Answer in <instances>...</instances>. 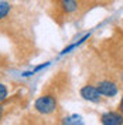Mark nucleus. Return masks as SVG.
Instances as JSON below:
<instances>
[{"label": "nucleus", "mask_w": 123, "mask_h": 125, "mask_svg": "<svg viewBox=\"0 0 123 125\" xmlns=\"http://www.w3.org/2000/svg\"><path fill=\"white\" fill-rule=\"evenodd\" d=\"M61 6H62V9H64V11H67V13H74L78 9V3H77V0H62Z\"/></svg>", "instance_id": "6"}, {"label": "nucleus", "mask_w": 123, "mask_h": 125, "mask_svg": "<svg viewBox=\"0 0 123 125\" xmlns=\"http://www.w3.org/2000/svg\"><path fill=\"white\" fill-rule=\"evenodd\" d=\"M57 100H55L54 95H41L38 97L35 102H34V108L37 112L43 114V115H48V114H53L55 109H57Z\"/></svg>", "instance_id": "1"}, {"label": "nucleus", "mask_w": 123, "mask_h": 125, "mask_svg": "<svg viewBox=\"0 0 123 125\" xmlns=\"http://www.w3.org/2000/svg\"><path fill=\"white\" fill-rule=\"evenodd\" d=\"M98 90H99V93L102 94V97H115L116 94L119 93V87L116 84L115 81H112V80H102L98 83Z\"/></svg>", "instance_id": "3"}, {"label": "nucleus", "mask_w": 123, "mask_h": 125, "mask_svg": "<svg viewBox=\"0 0 123 125\" xmlns=\"http://www.w3.org/2000/svg\"><path fill=\"white\" fill-rule=\"evenodd\" d=\"M10 11H11V6H10V3L6 1V0H0V20L6 19Z\"/></svg>", "instance_id": "7"}, {"label": "nucleus", "mask_w": 123, "mask_h": 125, "mask_svg": "<svg viewBox=\"0 0 123 125\" xmlns=\"http://www.w3.org/2000/svg\"><path fill=\"white\" fill-rule=\"evenodd\" d=\"M62 125H85V122L81 115L72 114V115H68V117L62 118Z\"/></svg>", "instance_id": "5"}, {"label": "nucleus", "mask_w": 123, "mask_h": 125, "mask_svg": "<svg viewBox=\"0 0 123 125\" xmlns=\"http://www.w3.org/2000/svg\"><path fill=\"white\" fill-rule=\"evenodd\" d=\"M81 97L85 101L93 102V104H99L102 100V94L99 93L96 85H84L81 88Z\"/></svg>", "instance_id": "2"}, {"label": "nucleus", "mask_w": 123, "mask_h": 125, "mask_svg": "<svg viewBox=\"0 0 123 125\" xmlns=\"http://www.w3.org/2000/svg\"><path fill=\"white\" fill-rule=\"evenodd\" d=\"M1 117H3V107L0 105V119H1Z\"/></svg>", "instance_id": "10"}, {"label": "nucleus", "mask_w": 123, "mask_h": 125, "mask_svg": "<svg viewBox=\"0 0 123 125\" xmlns=\"http://www.w3.org/2000/svg\"><path fill=\"white\" fill-rule=\"evenodd\" d=\"M102 125H123V114L119 111H108L100 115Z\"/></svg>", "instance_id": "4"}, {"label": "nucleus", "mask_w": 123, "mask_h": 125, "mask_svg": "<svg viewBox=\"0 0 123 125\" xmlns=\"http://www.w3.org/2000/svg\"><path fill=\"white\" fill-rule=\"evenodd\" d=\"M7 94L9 93H7V88H6V85L0 83V102L4 101V100L7 98Z\"/></svg>", "instance_id": "8"}, {"label": "nucleus", "mask_w": 123, "mask_h": 125, "mask_svg": "<svg viewBox=\"0 0 123 125\" xmlns=\"http://www.w3.org/2000/svg\"><path fill=\"white\" fill-rule=\"evenodd\" d=\"M119 112L123 114V95H122V98H120V102H119Z\"/></svg>", "instance_id": "9"}]
</instances>
